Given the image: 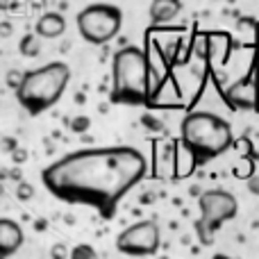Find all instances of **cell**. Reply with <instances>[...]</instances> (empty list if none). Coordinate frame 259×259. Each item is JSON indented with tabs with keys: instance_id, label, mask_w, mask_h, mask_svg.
I'll use <instances>...</instances> for the list:
<instances>
[{
	"instance_id": "obj_28",
	"label": "cell",
	"mask_w": 259,
	"mask_h": 259,
	"mask_svg": "<svg viewBox=\"0 0 259 259\" xmlns=\"http://www.w3.org/2000/svg\"><path fill=\"white\" fill-rule=\"evenodd\" d=\"M3 193H5V187H3V182H0V196H3Z\"/></svg>"
},
{
	"instance_id": "obj_15",
	"label": "cell",
	"mask_w": 259,
	"mask_h": 259,
	"mask_svg": "<svg viewBox=\"0 0 259 259\" xmlns=\"http://www.w3.org/2000/svg\"><path fill=\"white\" fill-rule=\"evenodd\" d=\"M32 196H34V187H32L30 182H18L16 187V198L18 200H32Z\"/></svg>"
},
{
	"instance_id": "obj_12",
	"label": "cell",
	"mask_w": 259,
	"mask_h": 259,
	"mask_svg": "<svg viewBox=\"0 0 259 259\" xmlns=\"http://www.w3.org/2000/svg\"><path fill=\"white\" fill-rule=\"evenodd\" d=\"M193 170H196V159H193L191 152H189L187 148L175 152V166H173L175 178H187V175H191Z\"/></svg>"
},
{
	"instance_id": "obj_16",
	"label": "cell",
	"mask_w": 259,
	"mask_h": 259,
	"mask_svg": "<svg viewBox=\"0 0 259 259\" xmlns=\"http://www.w3.org/2000/svg\"><path fill=\"white\" fill-rule=\"evenodd\" d=\"M73 259H82V257H89V259H94V257H98V252L94 250L91 246H75L71 252H68Z\"/></svg>"
},
{
	"instance_id": "obj_7",
	"label": "cell",
	"mask_w": 259,
	"mask_h": 259,
	"mask_svg": "<svg viewBox=\"0 0 259 259\" xmlns=\"http://www.w3.org/2000/svg\"><path fill=\"white\" fill-rule=\"evenodd\" d=\"M198 207H200V219H198V223H202L214 234L225 221H232L239 211L237 198L230 191H225V189L202 191L200 196H198Z\"/></svg>"
},
{
	"instance_id": "obj_22",
	"label": "cell",
	"mask_w": 259,
	"mask_h": 259,
	"mask_svg": "<svg viewBox=\"0 0 259 259\" xmlns=\"http://www.w3.org/2000/svg\"><path fill=\"white\" fill-rule=\"evenodd\" d=\"M248 191L255 193V196H259V175H257V178H252V175L248 178Z\"/></svg>"
},
{
	"instance_id": "obj_20",
	"label": "cell",
	"mask_w": 259,
	"mask_h": 259,
	"mask_svg": "<svg viewBox=\"0 0 259 259\" xmlns=\"http://www.w3.org/2000/svg\"><path fill=\"white\" fill-rule=\"evenodd\" d=\"M12 159L16 161V164H23V161L27 159V150H23V148H14V150H12Z\"/></svg>"
},
{
	"instance_id": "obj_19",
	"label": "cell",
	"mask_w": 259,
	"mask_h": 259,
	"mask_svg": "<svg viewBox=\"0 0 259 259\" xmlns=\"http://www.w3.org/2000/svg\"><path fill=\"white\" fill-rule=\"evenodd\" d=\"M232 146H239V148H243V152H246L248 157L252 155V143H250V139H239V141H232Z\"/></svg>"
},
{
	"instance_id": "obj_27",
	"label": "cell",
	"mask_w": 259,
	"mask_h": 259,
	"mask_svg": "<svg viewBox=\"0 0 259 259\" xmlns=\"http://www.w3.org/2000/svg\"><path fill=\"white\" fill-rule=\"evenodd\" d=\"M48 225H46V221H36V230H46Z\"/></svg>"
},
{
	"instance_id": "obj_17",
	"label": "cell",
	"mask_w": 259,
	"mask_h": 259,
	"mask_svg": "<svg viewBox=\"0 0 259 259\" xmlns=\"http://www.w3.org/2000/svg\"><path fill=\"white\" fill-rule=\"evenodd\" d=\"M141 123H143V125H146L148 130H150V132H161V130H164V123H161L159 118H155L152 114H143V116H141Z\"/></svg>"
},
{
	"instance_id": "obj_25",
	"label": "cell",
	"mask_w": 259,
	"mask_h": 259,
	"mask_svg": "<svg viewBox=\"0 0 259 259\" xmlns=\"http://www.w3.org/2000/svg\"><path fill=\"white\" fill-rule=\"evenodd\" d=\"M155 200V196L152 193H146V196H141V205H148V202H152Z\"/></svg>"
},
{
	"instance_id": "obj_21",
	"label": "cell",
	"mask_w": 259,
	"mask_h": 259,
	"mask_svg": "<svg viewBox=\"0 0 259 259\" xmlns=\"http://www.w3.org/2000/svg\"><path fill=\"white\" fill-rule=\"evenodd\" d=\"M18 7V0H0V12H12Z\"/></svg>"
},
{
	"instance_id": "obj_8",
	"label": "cell",
	"mask_w": 259,
	"mask_h": 259,
	"mask_svg": "<svg viewBox=\"0 0 259 259\" xmlns=\"http://www.w3.org/2000/svg\"><path fill=\"white\" fill-rule=\"evenodd\" d=\"M223 98L232 109L259 112V62L252 64L246 75L223 91Z\"/></svg>"
},
{
	"instance_id": "obj_9",
	"label": "cell",
	"mask_w": 259,
	"mask_h": 259,
	"mask_svg": "<svg viewBox=\"0 0 259 259\" xmlns=\"http://www.w3.org/2000/svg\"><path fill=\"white\" fill-rule=\"evenodd\" d=\"M23 241L25 237H23L21 225L14 219H0V259H7L18 252Z\"/></svg>"
},
{
	"instance_id": "obj_18",
	"label": "cell",
	"mask_w": 259,
	"mask_h": 259,
	"mask_svg": "<svg viewBox=\"0 0 259 259\" xmlns=\"http://www.w3.org/2000/svg\"><path fill=\"white\" fill-rule=\"evenodd\" d=\"M21 77H23V71H9L7 73V84L12 87V89H16L18 82H21Z\"/></svg>"
},
{
	"instance_id": "obj_2",
	"label": "cell",
	"mask_w": 259,
	"mask_h": 259,
	"mask_svg": "<svg viewBox=\"0 0 259 259\" xmlns=\"http://www.w3.org/2000/svg\"><path fill=\"white\" fill-rule=\"evenodd\" d=\"M152 91L150 64L146 50L137 46H123L112 62V105H148Z\"/></svg>"
},
{
	"instance_id": "obj_1",
	"label": "cell",
	"mask_w": 259,
	"mask_h": 259,
	"mask_svg": "<svg viewBox=\"0 0 259 259\" xmlns=\"http://www.w3.org/2000/svg\"><path fill=\"white\" fill-rule=\"evenodd\" d=\"M148 161L132 146L82 148L41 170V182L55 198L89 205L112 219L118 202L146 178Z\"/></svg>"
},
{
	"instance_id": "obj_14",
	"label": "cell",
	"mask_w": 259,
	"mask_h": 259,
	"mask_svg": "<svg viewBox=\"0 0 259 259\" xmlns=\"http://www.w3.org/2000/svg\"><path fill=\"white\" fill-rule=\"evenodd\" d=\"M68 127H71V132H75V134H84V132H89V127H91V118L89 116H75L73 121H68Z\"/></svg>"
},
{
	"instance_id": "obj_29",
	"label": "cell",
	"mask_w": 259,
	"mask_h": 259,
	"mask_svg": "<svg viewBox=\"0 0 259 259\" xmlns=\"http://www.w3.org/2000/svg\"><path fill=\"white\" fill-rule=\"evenodd\" d=\"M228 3H234V0H228Z\"/></svg>"
},
{
	"instance_id": "obj_24",
	"label": "cell",
	"mask_w": 259,
	"mask_h": 259,
	"mask_svg": "<svg viewBox=\"0 0 259 259\" xmlns=\"http://www.w3.org/2000/svg\"><path fill=\"white\" fill-rule=\"evenodd\" d=\"M0 34H12V25H9V23H3V25H0Z\"/></svg>"
},
{
	"instance_id": "obj_10",
	"label": "cell",
	"mask_w": 259,
	"mask_h": 259,
	"mask_svg": "<svg viewBox=\"0 0 259 259\" xmlns=\"http://www.w3.org/2000/svg\"><path fill=\"white\" fill-rule=\"evenodd\" d=\"M64 32H66V18L59 12H46L34 25V34H39V39H57Z\"/></svg>"
},
{
	"instance_id": "obj_26",
	"label": "cell",
	"mask_w": 259,
	"mask_h": 259,
	"mask_svg": "<svg viewBox=\"0 0 259 259\" xmlns=\"http://www.w3.org/2000/svg\"><path fill=\"white\" fill-rule=\"evenodd\" d=\"M189 193H191V196H200V193H202V189L196 184V187H189Z\"/></svg>"
},
{
	"instance_id": "obj_5",
	"label": "cell",
	"mask_w": 259,
	"mask_h": 259,
	"mask_svg": "<svg viewBox=\"0 0 259 259\" xmlns=\"http://www.w3.org/2000/svg\"><path fill=\"white\" fill-rule=\"evenodd\" d=\"M77 32L84 41L94 46H105L121 32L123 27V12L116 5L94 3L87 5L77 14Z\"/></svg>"
},
{
	"instance_id": "obj_3",
	"label": "cell",
	"mask_w": 259,
	"mask_h": 259,
	"mask_svg": "<svg viewBox=\"0 0 259 259\" xmlns=\"http://www.w3.org/2000/svg\"><path fill=\"white\" fill-rule=\"evenodd\" d=\"M180 141L196 159V166L216 159L232 148L234 132L223 116L214 112H189L180 125Z\"/></svg>"
},
{
	"instance_id": "obj_11",
	"label": "cell",
	"mask_w": 259,
	"mask_h": 259,
	"mask_svg": "<svg viewBox=\"0 0 259 259\" xmlns=\"http://www.w3.org/2000/svg\"><path fill=\"white\" fill-rule=\"evenodd\" d=\"M182 12V0H152L150 3V21L155 25H164V23H170L173 18L180 16Z\"/></svg>"
},
{
	"instance_id": "obj_4",
	"label": "cell",
	"mask_w": 259,
	"mask_h": 259,
	"mask_svg": "<svg viewBox=\"0 0 259 259\" xmlns=\"http://www.w3.org/2000/svg\"><path fill=\"white\" fill-rule=\"evenodd\" d=\"M68 80H71V68L64 62H50L46 66L25 71L18 87L14 89L16 100L30 116H39L59 103Z\"/></svg>"
},
{
	"instance_id": "obj_23",
	"label": "cell",
	"mask_w": 259,
	"mask_h": 259,
	"mask_svg": "<svg viewBox=\"0 0 259 259\" xmlns=\"http://www.w3.org/2000/svg\"><path fill=\"white\" fill-rule=\"evenodd\" d=\"M50 255H53V257H66V255H68V250H66L64 246H55L53 250H50Z\"/></svg>"
},
{
	"instance_id": "obj_13",
	"label": "cell",
	"mask_w": 259,
	"mask_h": 259,
	"mask_svg": "<svg viewBox=\"0 0 259 259\" xmlns=\"http://www.w3.org/2000/svg\"><path fill=\"white\" fill-rule=\"evenodd\" d=\"M18 50H21L23 57H39L41 53L39 34H23V39L18 41Z\"/></svg>"
},
{
	"instance_id": "obj_6",
	"label": "cell",
	"mask_w": 259,
	"mask_h": 259,
	"mask_svg": "<svg viewBox=\"0 0 259 259\" xmlns=\"http://www.w3.org/2000/svg\"><path fill=\"white\" fill-rule=\"evenodd\" d=\"M161 246V232L157 221L148 219V221H139V223L125 228L121 234L116 237V248L123 255H132V257H146V255H155Z\"/></svg>"
}]
</instances>
